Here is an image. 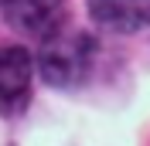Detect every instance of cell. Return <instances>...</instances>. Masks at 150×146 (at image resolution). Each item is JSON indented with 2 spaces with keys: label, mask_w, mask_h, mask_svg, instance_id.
<instances>
[{
  "label": "cell",
  "mask_w": 150,
  "mask_h": 146,
  "mask_svg": "<svg viewBox=\"0 0 150 146\" xmlns=\"http://www.w3.org/2000/svg\"><path fill=\"white\" fill-rule=\"evenodd\" d=\"M31 85V55L21 44L0 48V99L14 102Z\"/></svg>",
  "instance_id": "obj_4"
},
{
  "label": "cell",
  "mask_w": 150,
  "mask_h": 146,
  "mask_svg": "<svg viewBox=\"0 0 150 146\" xmlns=\"http://www.w3.org/2000/svg\"><path fill=\"white\" fill-rule=\"evenodd\" d=\"M0 7L14 27L28 34H48L58 20L62 0H0Z\"/></svg>",
  "instance_id": "obj_3"
},
{
  "label": "cell",
  "mask_w": 150,
  "mask_h": 146,
  "mask_svg": "<svg viewBox=\"0 0 150 146\" xmlns=\"http://www.w3.org/2000/svg\"><path fill=\"white\" fill-rule=\"evenodd\" d=\"M89 14L106 31L133 34L150 24V0H89Z\"/></svg>",
  "instance_id": "obj_2"
},
{
  "label": "cell",
  "mask_w": 150,
  "mask_h": 146,
  "mask_svg": "<svg viewBox=\"0 0 150 146\" xmlns=\"http://www.w3.org/2000/svg\"><path fill=\"white\" fill-rule=\"evenodd\" d=\"M92 41L75 31H48L45 48H41V72H45L48 85L58 88H72L89 75L92 68Z\"/></svg>",
  "instance_id": "obj_1"
}]
</instances>
